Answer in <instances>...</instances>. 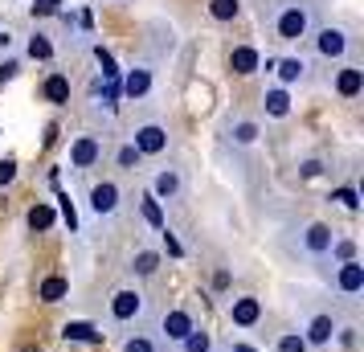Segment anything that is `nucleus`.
I'll list each match as a JSON object with an SVG mask.
<instances>
[{"instance_id":"obj_19","label":"nucleus","mask_w":364,"mask_h":352,"mask_svg":"<svg viewBox=\"0 0 364 352\" xmlns=\"http://www.w3.org/2000/svg\"><path fill=\"white\" fill-rule=\"evenodd\" d=\"M230 70L233 74H242V78L258 74V70H262V53H258V46H233L230 50Z\"/></svg>"},{"instance_id":"obj_41","label":"nucleus","mask_w":364,"mask_h":352,"mask_svg":"<svg viewBox=\"0 0 364 352\" xmlns=\"http://www.w3.org/2000/svg\"><path fill=\"white\" fill-rule=\"evenodd\" d=\"M213 287H230V270H217V274H213Z\"/></svg>"},{"instance_id":"obj_24","label":"nucleus","mask_w":364,"mask_h":352,"mask_svg":"<svg viewBox=\"0 0 364 352\" xmlns=\"http://www.w3.org/2000/svg\"><path fill=\"white\" fill-rule=\"evenodd\" d=\"M70 295V279L66 274H50V279H41V287H37V299L41 303H62Z\"/></svg>"},{"instance_id":"obj_39","label":"nucleus","mask_w":364,"mask_h":352,"mask_svg":"<svg viewBox=\"0 0 364 352\" xmlns=\"http://www.w3.org/2000/svg\"><path fill=\"white\" fill-rule=\"evenodd\" d=\"M331 201H340V205H348V209H356V188H336V193H331Z\"/></svg>"},{"instance_id":"obj_26","label":"nucleus","mask_w":364,"mask_h":352,"mask_svg":"<svg viewBox=\"0 0 364 352\" xmlns=\"http://www.w3.org/2000/svg\"><path fill=\"white\" fill-rule=\"evenodd\" d=\"M53 221H58V213H53V205L37 201L33 209H29V230H37V234H46V230H53Z\"/></svg>"},{"instance_id":"obj_37","label":"nucleus","mask_w":364,"mask_h":352,"mask_svg":"<svg viewBox=\"0 0 364 352\" xmlns=\"http://www.w3.org/2000/svg\"><path fill=\"white\" fill-rule=\"evenodd\" d=\"M319 172H323V160H303V164H299V176H303V181H315V176H319Z\"/></svg>"},{"instance_id":"obj_4","label":"nucleus","mask_w":364,"mask_h":352,"mask_svg":"<svg viewBox=\"0 0 364 352\" xmlns=\"http://www.w3.org/2000/svg\"><path fill=\"white\" fill-rule=\"evenodd\" d=\"M107 316H111V328L135 332V328L151 316V299L139 287H119L115 295H111V303H107Z\"/></svg>"},{"instance_id":"obj_16","label":"nucleus","mask_w":364,"mask_h":352,"mask_svg":"<svg viewBox=\"0 0 364 352\" xmlns=\"http://www.w3.org/2000/svg\"><path fill=\"white\" fill-rule=\"evenodd\" d=\"M230 319L237 328H258L262 324V299L258 295H237L230 303Z\"/></svg>"},{"instance_id":"obj_31","label":"nucleus","mask_w":364,"mask_h":352,"mask_svg":"<svg viewBox=\"0 0 364 352\" xmlns=\"http://www.w3.org/2000/svg\"><path fill=\"white\" fill-rule=\"evenodd\" d=\"M328 258H336V262L356 258V242H352V238H336V242H331V250H328Z\"/></svg>"},{"instance_id":"obj_29","label":"nucleus","mask_w":364,"mask_h":352,"mask_svg":"<svg viewBox=\"0 0 364 352\" xmlns=\"http://www.w3.org/2000/svg\"><path fill=\"white\" fill-rule=\"evenodd\" d=\"M242 13V0H209V17L213 21H233Z\"/></svg>"},{"instance_id":"obj_40","label":"nucleus","mask_w":364,"mask_h":352,"mask_svg":"<svg viewBox=\"0 0 364 352\" xmlns=\"http://www.w3.org/2000/svg\"><path fill=\"white\" fill-rule=\"evenodd\" d=\"M213 352H258V348H250V344H225V348H213Z\"/></svg>"},{"instance_id":"obj_15","label":"nucleus","mask_w":364,"mask_h":352,"mask_svg":"<svg viewBox=\"0 0 364 352\" xmlns=\"http://www.w3.org/2000/svg\"><path fill=\"white\" fill-rule=\"evenodd\" d=\"M258 135H262V123L250 115H237L230 119V127H225V139H230L233 148H254L258 144Z\"/></svg>"},{"instance_id":"obj_27","label":"nucleus","mask_w":364,"mask_h":352,"mask_svg":"<svg viewBox=\"0 0 364 352\" xmlns=\"http://www.w3.org/2000/svg\"><path fill=\"white\" fill-rule=\"evenodd\" d=\"M139 164H144V156L135 151V144H132V139H123V144L115 148V168H119V172H135Z\"/></svg>"},{"instance_id":"obj_33","label":"nucleus","mask_w":364,"mask_h":352,"mask_svg":"<svg viewBox=\"0 0 364 352\" xmlns=\"http://www.w3.org/2000/svg\"><path fill=\"white\" fill-rule=\"evenodd\" d=\"M29 13H33V17H58V13H62V0H33Z\"/></svg>"},{"instance_id":"obj_44","label":"nucleus","mask_w":364,"mask_h":352,"mask_svg":"<svg viewBox=\"0 0 364 352\" xmlns=\"http://www.w3.org/2000/svg\"><path fill=\"white\" fill-rule=\"evenodd\" d=\"M115 4H119V0H115Z\"/></svg>"},{"instance_id":"obj_18","label":"nucleus","mask_w":364,"mask_h":352,"mask_svg":"<svg viewBox=\"0 0 364 352\" xmlns=\"http://www.w3.org/2000/svg\"><path fill=\"white\" fill-rule=\"evenodd\" d=\"M160 267H164V254L151 250V246H139V250L132 254V267H127V270H132L135 279H156Z\"/></svg>"},{"instance_id":"obj_22","label":"nucleus","mask_w":364,"mask_h":352,"mask_svg":"<svg viewBox=\"0 0 364 352\" xmlns=\"http://www.w3.org/2000/svg\"><path fill=\"white\" fill-rule=\"evenodd\" d=\"M41 99L53 102V107H62V102H70V78L62 74V70H53L50 78L41 82Z\"/></svg>"},{"instance_id":"obj_42","label":"nucleus","mask_w":364,"mask_h":352,"mask_svg":"<svg viewBox=\"0 0 364 352\" xmlns=\"http://www.w3.org/2000/svg\"><path fill=\"white\" fill-rule=\"evenodd\" d=\"M9 46H13V33H4V29H0V50L9 53Z\"/></svg>"},{"instance_id":"obj_13","label":"nucleus","mask_w":364,"mask_h":352,"mask_svg":"<svg viewBox=\"0 0 364 352\" xmlns=\"http://www.w3.org/2000/svg\"><path fill=\"white\" fill-rule=\"evenodd\" d=\"M331 90L340 95V99H356L364 90V70L356 62H340V66L331 70Z\"/></svg>"},{"instance_id":"obj_10","label":"nucleus","mask_w":364,"mask_h":352,"mask_svg":"<svg viewBox=\"0 0 364 352\" xmlns=\"http://www.w3.org/2000/svg\"><path fill=\"white\" fill-rule=\"evenodd\" d=\"M274 74H279L282 90H295V86H311L315 82L311 58H303V53H287V58H279V62H274Z\"/></svg>"},{"instance_id":"obj_9","label":"nucleus","mask_w":364,"mask_h":352,"mask_svg":"<svg viewBox=\"0 0 364 352\" xmlns=\"http://www.w3.org/2000/svg\"><path fill=\"white\" fill-rule=\"evenodd\" d=\"M188 332H197V316H193V307H168L164 316H160V344H181Z\"/></svg>"},{"instance_id":"obj_7","label":"nucleus","mask_w":364,"mask_h":352,"mask_svg":"<svg viewBox=\"0 0 364 352\" xmlns=\"http://www.w3.org/2000/svg\"><path fill=\"white\" fill-rule=\"evenodd\" d=\"M336 328H340V316L336 311H311V316L303 319V328L299 336L307 340V348H331V340H336Z\"/></svg>"},{"instance_id":"obj_43","label":"nucleus","mask_w":364,"mask_h":352,"mask_svg":"<svg viewBox=\"0 0 364 352\" xmlns=\"http://www.w3.org/2000/svg\"><path fill=\"white\" fill-rule=\"evenodd\" d=\"M21 352H41V348H37V344H21Z\"/></svg>"},{"instance_id":"obj_2","label":"nucleus","mask_w":364,"mask_h":352,"mask_svg":"<svg viewBox=\"0 0 364 352\" xmlns=\"http://www.w3.org/2000/svg\"><path fill=\"white\" fill-rule=\"evenodd\" d=\"M307 41H311L315 62L340 66V62H348V53L356 50V29H352L348 21H315V29H311Z\"/></svg>"},{"instance_id":"obj_30","label":"nucleus","mask_w":364,"mask_h":352,"mask_svg":"<svg viewBox=\"0 0 364 352\" xmlns=\"http://www.w3.org/2000/svg\"><path fill=\"white\" fill-rule=\"evenodd\" d=\"M274 352H311V348H307V340L299 332H282L279 340H274Z\"/></svg>"},{"instance_id":"obj_11","label":"nucleus","mask_w":364,"mask_h":352,"mask_svg":"<svg viewBox=\"0 0 364 352\" xmlns=\"http://www.w3.org/2000/svg\"><path fill=\"white\" fill-rule=\"evenodd\" d=\"M331 242H336V230H331L328 221H307L299 230V250L307 254V258H328Z\"/></svg>"},{"instance_id":"obj_3","label":"nucleus","mask_w":364,"mask_h":352,"mask_svg":"<svg viewBox=\"0 0 364 352\" xmlns=\"http://www.w3.org/2000/svg\"><path fill=\"white\" fill-rule=\"evenodd\" d=\"M160 70H164V53L160 50L135 53L132 66L123 70V78H119V95H123L127 102L151 99V90H156V82H160Z\"/></svg>"},{"instance_id":"obj_36","label":"nucleus","mask_w":364,"mask_h":352,"mask_svg":"<svg viewBox=\"0 0 364 352\" xmlns=\"http://www.w3.org/2000/svg\"><path fill=\"white\" fill-rule=\"evenodd\" d=\"M160 246H164V250L172 254V258H184V246H181V242H176V234H172L168 225H164V230H160Z\"/></svg>"},{"instance_id":"obj_21","label":"nucleus","mask_w":364,"mask_h":352,"mask_svg":"<svg viewBox=\"0 0 364 352\" xmlns=\"http://www.w3.org/2000/svg\"><path fill=\"white\" fill-rule=\"evenodd\" d=\"M62 336L66 340H74V344H102V328H95V324H86V319H70V324H62Z\"/></svg>"},{"instance_id":"obj_12","label":"nucleus","mask_w":364,"mask_h":352,"mask_svg":"<svg viewBox=\"0 0 364 352\" xmlns=\"http://www.w3.org/2000/svg\"><path fill=\"white\" fill-rule=\"evenodd\" d=\"M102 160V135L95 132H82L70 139V168L74 172H86V168H95Z\"/></svg>"},{"instance_id":"obj_5","label":"nucleus","mask_w":364,"mask_h":352,"mask_svg":"<svg viewBox=\"0 0 364 352\" xmlns=\"http://www.w3.org/2000/svg\"><path fill=\"white\" fill-rule=\"evenodd\" d=\"M132 144L144 160L148 156H164V151H172V127L164 119H139L132 127Z\"/></svg>"},{"instance_id":"obj_32","label":"nucleus","mask_w":364,"mask_h":352,"mask_svg":"<svg viewBox=\"0 0 364 352\" xmlns=\"http://www.w3.org/2000/svg\"><path fill=\"white\" fill-rule=\"evenodd\" d=\"M17 74H21V58H17V53H4V58H0V86L13 82Z\"/></svg>"},{"instance_id":"obj_23","label":"nucleus","mask_w":364,"mask_h":352,"mask_svg":"<svg viewBox=\"0 0 364 352\" xmlns=\"http://www.w3.org/2000/svg\"><path fill=\"white\" fill-rule=\"evenodd\" d=\"M123 352H164V344H160V336H156V332L135 328V332L123 336Z\"/></svg>"},{"instance_id":"obj_1","label":"nucleus","mask_w":364,"mask_h":352,"mask_svg":"<svg viewBox=\"0 0 364 352\" xmlns=\"http://www.w3.org/2000/svg\"><path fill=\"white\" fill-rule=\"evenodd\" d=\"M262 25H270L274 41H307L315 29V0H274L270 9H262Z\"/></svg>"},{"instance_id":"obj_17","label":"nucleus","mask_w":364,"mask_h":352,"mask_svg":"<svg viewBox=\"0 0 364 352\" xmlns=\"http://www.w3.org/2000/svg\"><path fill=\"white\" fill-rule=\"evenodd\" d=\"M262 111H266V119H291L295 115V99H291V90H282L279 82L266 86L262 90Z\"/></svg>"},{"instance_id":"obj_14","label":"nucleus","mask_w":364,"mask_h":352,"mask_svg":"<svg viewBox=\"0 0 364 352\" xmlns=\"http://www.w3.org/2000/svg\"><path fill=\"white\" fill-rule=\"evenodd\" d=\"M336 291H340L344 299H360V291H364V267H360V258H348V262H340V267H336Z\"/></svg>"},{"instance_id":"obj_6","label":"nucleus","mask_w":364,"mask_h":352,"mask_svg":"<svg viewBox=\"0 0 364 352\" xmlns=\"http://www.w3.org/2000/svg\"><path fill=\"white\" fill-rule=\"evenodd\" d=\"M86 209H90V218L99 221V225H111L119 218V209H123V188H119V181H95L90 193H86Z\"/></svg>"},{"instance_id":"obj_35","label":"nucleus","mask_w":364,"mask_h":352,"mask_svg":"<svg viewBox=\"0 0 364 352\" xmlns=\"http://www.w3.org/2000/svg\"><path fill=\"white\" fill-rule=\"evenodd\" d=\"M331 344H340V348H356V324H340Z\"/></svg>"},{"instance_id":"obj_38","label":"nucleus","mask_w":364,"mask_h":352,"mask_svg":"<svg viewBox=\"0 0 364 352\" xmlns=\"http://www.w3.org/2000/svg\"><path fill=\"white\" fill-rule=\"evenodd\" d=\"M17 181V160H0V188H9Z\"/></svg>"},{"instance_id":"obj_25","label":"nucleus","mask_w":364,"mask_h":352,"mask_svg":"<svg viewBox=\"0 0 364 352\" xmlns=\"http://www.w3.org/2000/svg\"><path fill=\"white\" fill-rule=\"evenodd\" d=\"M139 213H144V221H148V225L156 230V234H160V230L168 225V221H164V205L156 201L151 193H144V197H139Z\"/></svg>"},{"instance_id":"obj_20","label":"nucleus","mask_w":364,"mask_h":352,"mask_svg":"<svg viewBox=\"0 0 364 352\" xmlns=\"http://www.w3.org/2000/svg\"><path fill=\"white\" fill-rule=\"evenodd\" d=\"M53 37L46 33V29H33V33L25 37V58L29 62H53Z\"/></svg>"},{"instance_id":"obj_28","label":"nucleus","mask_w":364,"mask_h":352,"mask_svg":"<svg viewBox=\"0 0 364 352\" xmlns=\"http://www.w3.org/2000/svg\"><path fill=\"white\" fill-rule=\"evenodd\" d=\"M176 348L181 352H213V336L205 332V328H197V332H188L181 340V344H176Z\"/></svg>"},{"instance_id":"obj_34","label":"nucleus","mask_w":364,"mask_h":352,"mask_svg":"<svg viewBox=\"0 0 364 352\" xmlns=\"http://www.w3.org/2000/svg\"><path fill=\"white\" fill-rule=\"evenodd\" d=\"M58 201H62V221L70 225V234H78V213H74V201H70V193H58Z\"/></svg>"},{"instance_id":"obj_8","label":"nucleus","mask_w":364,"mask_h":352,"mask_svg":"<svg viewBox=\"0 0 364 352\" xmlns=\"http://www.w3.org/2000/svg\"><path fill=\"white\" fill-rule=\"evenodd\" d=\"M184 172L176 164H168V168H156V172H151V197H156V201L160 205H176V201H184Z\"/></svg>"}]
</instances>
